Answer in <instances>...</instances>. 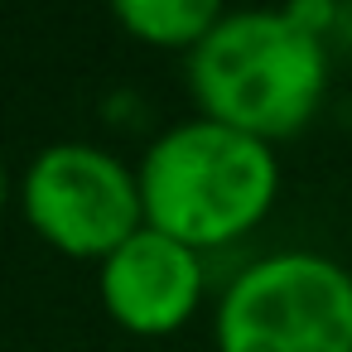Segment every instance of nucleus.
I'll return each mask as SVG.
<instances>
[{
	"label": "nucleus",
	"instance_id": "1",
	"mask_svg": "<svg viewBox=\"0 0 352 352\" xmlns=\"http://www.w3.org/2000/svg\"><path fill=\"white\" fill-rule=\"evenodd\" d=\"M145 227L212 256L241 246L280 203L275 145L208 116L164 126L135 160Z\"/></svg>",
	"mask_w": 352,
	"mask_h": 352
},
{
	"label": "nucleus",
	"instance_id": "3",
	"mask_svg": "<svg viewBox=\"0 0 352 352\" xmlns=\"http://www.w3.org/2000/svg\"><path fill=\"white\" fill-rule=\"evenodd\" d=\"M217 352H352V270L314 246L236 265L212 304Z\"/></svg>",
	"mask_w": 352,
	"mask_h": 352
},
{
	"label": "nucleus",
	"instance_id": "6",
	"mask_svg": "<svg viewBox=\"0 0 352 352\" xmlns=\"http://www.w3.org/2000/svg\"><path fill=\"white\" fill-rule=\"evenodd\" d=\"M107 10L135 44L188 58L227 15V0H107Z\"/></svg>",
	"mask_w": 352,
	"mask_h": 352
},
{
	"label": "nucleus",
	"instance_id": "8",
	"mask_svg": "<svg viewBox=\"0 0 352 352\" xmlns=\"http://www.w3.org/2000/svg\"><path fill=\"white\" fill-rule=\"evenodd\" d=\"M342 6H352V0H342Z\"/></svg>",
	"mask_w": 352,
	"mask_h": 352
},
{
	"label": "nucleus",
	"instance_id": "5",
	"mask_svg": "<svg viewBox=\"0 0 352 352\" xmlns=\"http://www.w3.org/2000/svg\"><path fill=\"white\" fill-rule=\"evenodd\" d=\"M208 289H212L208 256L155 227H140L97 265V294L107 318L135 338L179 333L184 323L198 318Z\"/></svg>",
	"mask_w": 352,
	"mask_h": 352
},
{
	"label": "nucleus",
	"instance_id": "4",
	"mask_svg": "<svg viewBox=\"0 0 352 352\" xmlns=\"http://www.w3.org/2000/svg\"><path fill=\"white\" fill-rule=\"evenodd\" d=\"M15 203L44 246L92 265H102L126 236L145 227L135 164L97 140L44 145L20 174Z\"/></svg>",
	"mask_w": 352,
	"mask_h": 352
},
{
	"label": "nucleus",
	"instance_id": "2",
	"mask_svg": "<svg viewBox=\"0 0 352 352\" xmlns=\"http://www.w3.org/2000/svg\"><path fill=\"white\" fill-rule=\"evenodd\" d=\"M184 82L198 116L280 145L323 111L333 49L289 25L280 6H246L184 58Z\"/></svg>",
	"mask_w": 352,
	"mask_h": 352
},
{
	"label": "nucleus",
	"instance_id": "7",
	"mask_svg": "<svg viewBox=\"0 0 352 352\" xmlns=\"http://www.w3.org/2000/svg\"><path fill=\"white\" fill-rule=\"evenodd\" d=\"M15 198V179H10V169H6V160H0V212H6V203Z\"/></svg>",
	"mask_w": 352,
	"mask_h": 352
}]
</instances>
